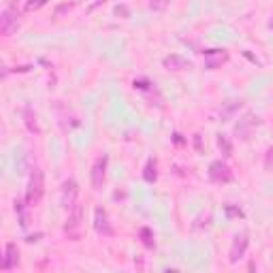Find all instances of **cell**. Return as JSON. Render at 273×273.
Listing matches in <instances>:
<instances>
[{"mask_svg": "<svg viewBox=\"0 0 273 273\" xmlns=\"http://www.w3.org/2000/svg\"><path fill=\"white\" fill-rule=\"evenodd\" d=\"M64 235H66L70 242H79V239L84 237V207L79 203L68 212L66 224H64Z\"/></svg>", "mask_w": 273, "mask_h": 273, "instance_id": "obj_1", "label": "cell"}, {"mask_svg": "<svg viewBox=\"0 0 273 273\" xmlns=\"http://www.w3.org/2000/svg\"><path fill=\"white\" fill-rule=\"evenodd\" d=\"M45 194V178L41 168H32L30 182H28V192H26V203L28 207H34L41 203V198Z\"/></svg>", "mask_w": 273, "mask_h": 273, "instance_id": "obj_2", "label": "cell"}, {"mask_svg": "<svg viewBox=\"0 0 273 273\" xmlns=\"http://www.w3.org/2000/svg\"><path fill=\"white\" fill-rule=\"evenodd\" d=\"M20 28V11L15 6H6L0 15V34L2 36H11L15 34Z\"/></svg>", "mask_w": 273, "mask_h": 273, "instance_id": "obj_3", "label": "cell"}, {"mask_svg": "<svg viewBox=\"0 0 273 273\" xmlns=\"http://www.w3.org/2000/svg\"><path fill=\"white\" fill-rule=\"evenodd\" d=\"M107 164H109V156L102 154L94 160L92 164V188L94 190H100L105 186V180H107Z\"/></svg>", "mask_w": 273, "mask_h": 273, "instance_id": "obj_4", "label": "cell"}, {"mask_svg": "<svg viewBox=\"0 0 273 273\" xmlns=\"http://www.w3.org/2000/svg\"><path fill=\"white\" fill-rule=\"evenodd\" d=\"M77 198H79V186L75 180H66L62 184V207L66 212H70L73 207L77 205Z\"/></svg>", "mask_w": 273, "mask_h": 273, "instance_id": "obj_5", "label": "cell"}, {"mask_svg": "<svg viewBox=\"0 0 273 273\" xmlns=\"http://www.w3.org/2000/svg\"><path fill=\"white\" fill-rule=\"evenodd\" d=\"M210 180L214 184H230L232 182V171L222 162V160H216L210 164Z\"/></svg>", "mask_w": 273, "mask_h": 273, "instance_id": "obj_6", "label": "cell"}, {"mask_svg": "<svg viewBox=\"0 0 273 273\" xmlns=\"http://www.w3.org/2000/svg\"><path fill=\"white\" fill-rule=\"evenodd\" d=\"M94 228L100 237H114V226H111L109 216L102 207H96L94 210Z\"/></svg>", "mask_w": 273, "mask_h": 273, "instance_id": "obj_7", "label": "cell"}, {"mask_svg": "<svg viewBox=\"0 0 273 273\" xmlns=\"http://www.w3.org/2000/svg\"><path fill=\"white\" fill-rule=\"evenodd\" d=\"M228 62V54L224 50H207L205 52V68L207 70H218L222 64Z\"/></svg>", "mask_w": 273, "mask_h": 273, "instance_id": "obj_8", "label": "cell"}, {"mask_svg": "<svg viewBox=\"0 0 273 273\" xmlns=\"http://www.w3.org/2000/svg\"><path fill=\"white\" fill-rule=\"evenodd\" d=\"M248 246H250V237L246 235H237L235 237V242H232V248H230V256H228V260L235 264V262H239L246 256V252H248Z\"/></svg>", "mask_w": 273, "mask_h": 273, "instance_id": "obj_9", "label": "cell"}, {"mask_svg": "<svg viewBox=\"0 0 273 273\" xmlns=\"http://www.w3.org/2000/svg\"><path fill=\"white\" fill-rule=\"evenodd\" d=\"M20 264V250L18 244H6L4 248V258H2V271H13Z\"/></svg>", "mask_w": 273, "mask_h": 273, "instance_id": "obj_10", "label": "cell"}, {"mask_svg": "<svg viewBox=\"0 0 273 273\" xmlns=\"http://www.w3.org/2000/svg\"><path fill=\"white\" fill-rule=\"evenodd\" d=\"M164 68L166 70H173V73H180V70H190L192 68V64L186 60V58H182V56H166L164 58Z\"/></svg>", "mask_w": 273, "mask_h": 273, "instance_id": "obj_11", "label": "cell"}, {"mask_svg": "<svg viewBox=\"0 0 273 273\" xmlns=\"http://www.w3.org/2000/svg\"><path fill=\"white\" fill-rule=\"evenodd\" d=\"M260 122H258V118H252V116H248L244 122H239L237 124V134H242V139H248L250 136V132H252V128L254 126H258Z\"/></svg>", "mask_w": 273, "mask_h": 273, "instance_id": "obj_12", "label": "cell"}, {"mask_svg": "<svg viewBox=\"0 0 273 273\" xmlns=\"http://www.w3.org/2000/svg\"><path fill=\"white\" fill-rule=\"evenodd\" d=\"M24 122H26V128L32 132V134H38L41 128H38V122H36V114L32 111V107H26L24 109Z\"/></svg>", "mask_w": 273, "mask_h": 273, "instance_id": "obj_13", "label": "cell"}, {"mask_svg": "<svg viewBox=\"0 0 273 273\" xmlns=\"http://www.w3.org/2000/svg\"><path fill=\"white\" fill-rule=\"evenodd\" d=\"M26 198H15V212L20 216V226L22 228H28V214H26Z\"/></svg>", "mask_w": 273, "mask_h": 273, "instance_id": "obj_14", "label": "cell"}, {"mask_svg": "<svg viewBox=\"0 0 273 273\" xmlns=\"http://www.w3.org/2000/svg\"><path fill=\"white\" fill-rule=\"evenodd\" d=\"M143 180H146L148 184H154V182L158 180V164H156V160H154V158H150V160H148L146 171H143Z\"/></svg>", "mask_w": 273, "mask_h": 273, "instance_id": "obj_15", "label": "cell"}, {"mask_svg": "<svg viewBox=\"0 0 273 273\" xmlns=\"http://www.w3.org/2000/svg\"><path fill=\"white\" fill-rule=\"evenodd\" d=\"M139 237H141V244L146 246L148 250H154V248H156V239H154V232H152V228L143 226V228L139 230Z\"/></svg>", "mask_w": 273, "mask_h": 273, "instance_id": "obj_16", "label": "cell"}, {"mask_svg": "<svg viewBox=\"0 0 273 273\" xmlns=\"http://www.w3.org/2000/svg\"><path fill=\"white\" fill-rule=\"evenodd\" d=\"M242 107H244V102H242V100H235V102H232V105H228L226 109L222 111V120H230V118L235 116V114H237V111L242 109Z\"/></svg>", "mask_w": 273, "mask_h": 273, "instance_id": "obj_17", "label": "cell"}, {"mask_svg": "<svg viewBox=\"0 0 273 273\" xmlns=\"http://www.w3.org/2000/svg\"><path fill=\"white\" fill-rule=\"evenodd\" d=\"M218 146H220V150H222V154H224V156H230V154H232V146H230L228 136L220 134V136H218Z\"/></svg>", "mask_w": 273, "mask_h": 273, "instance_id": "obj_18", "label": "cell"}, {"mask_svg": "<svg viewBox=\"0 0 273 273\" xmlns=\"http://www.w3.org/2000/svg\"><path fill=\"white\" fill-rule=\"evenodd\" d=\"M50 2V0H28V4H26V11L32 13V11H38V9H43V6Z\"/></svg>", "mask_w": 273, "mask_h": 273, "instance_id": "obj_19", "label": "cell"}, {"mask_svg": "<svg viewBox=\"0 0 273 273\" xmlns=\"http://www.w3.org/2000/svg\"><path fill=\"white\" fill-rule=\"evenodd\" d=\"M264 171L273 173V148L267 150V156H264Z\"/></svg>", "mask_w": 273, "mask_h": 273, "instance_id": "obj_20", "label": "cell"}, {"mask_svg": "<svg viewBox=\"0 0 273 273\" xmlns=\"http://www.w3.org/2000/svg\"><path fill=\"white\" fill-rule=\"evenodd\" d=\"M150 6H152V11H164L168 6V0H152Z\"/></svg>", "mask_w": 273, "mask_h": 273, "instance_id": "obj_21", "label": "cell"}, {"mask_svg": "<svg viewBox=\"0 0 273 273\" xmlns=\"http://www.w3.org/2000/svg\"><path fill=\"white\" fill-rule=\"evenodd\" d=\"M226 216L228 218H244V212L237 210V207H232V205H226Z\"/></svg>", "mask_w": 273, "mask_h": 273, "instance_id": "obj_22", "label": "cell"}, {"mask_svg": "<svg viewBox=\"0 0 273 273\" xmlns=\"http://www.w3.org/2000/svg\"><path fill=\"white\" fill-rule=\"evenodd\" d=\"M150 82H148V79H134V88H136V90H143V92H146V90H150Z\"/></svg>", "mask_w": 273, "mask_h": 273, "instance_id": "obj_23", "label": "cell"}, {"mask_svg": "<svg viewBox=\"0 0 273 273\" xmlns=\"http://www.w3.org/2000/svg\"><path fill=\"white\" fill-rule=\"evenodd\" d=\"M70 9H73V4H62V6H58V11H56V15L60 18V15H62L64 11H70Z\"/></svg>", "mask_w": 273, "mask_h": 273, "instance_id": "obj_24", "label": "cell"}, {"mask_svg": "<svg viewBox=\"0 0 273 273\" xmlns=\"http://www.w3.org/2000/svg\"><path fill=\"white\" fill-rule=\"evenodd\" d=\"M194 143H196V150H198V152H203V141H200V134L194 136Z\"/></svg>", "mask_w": 273, "mask_h": 273, "instance_id": "obj_25", "label": "cell"}, {"mask_svg": "<svg viewBox=\"0 0 273 273\" xmlns=\"http://www.w3.org/2000/svg\"><path fill=\"white\" fill-rule=\"evenodd\" d=\"M173 141L178 143V146H184V139H182V134H173Z\"/></svg>", "mask_w": 273, "mask_h": 273, "instance_id": "obj_26", "label": "cell"}, {"mask_svg": "<svg viewBox=\"0 0 273 273\" xmlns=\"http://www.w3.org/2000/svg\"><path fill=\"white\" fill-rule=\"evenodd\" d=\"M271 28H273V22H271Z\"/></svg>", "mask_w": 273, "mask_h": 273, "instance_id": "obj_27", "label": "cell"}]
</instances>
